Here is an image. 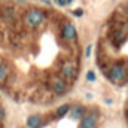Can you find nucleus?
Returning a JSON list of instances; mask_svg holds the SVG:
<instances>
[{
	"label": "nucleus",
	"instance_id": "1",
	"mask_svg": "<svg viewBox=\"0 0 128 128\" xmlns=\"http://www.w3.org/2000/svg\"><path fill=\"white\" fill-rule=\"evenodd\" d=\"M109 79L113 84H121L127 79V68L122 64H115L110 70H109Z\"/></svg>",
	"mask_w": 128,
	"mask_h": 128
},
{
	"label": "nucleus",
	"instance_id": "2",
	"mask_svg": "<svg viewBox=\"0 0 128 128\" xmlns=\"http://www.w3.org/2000/svg\"><path fill=\"white\" fill-rule=\"evenodd\" d=\"M43 21H45V14L40 9H32L26 15V22L30 27H39L40 24H43Z\"/></svg>",
	"mask_w": 128,
	"mask_h": 128
},
{
	"label": "nucleus",
	"instance_id": "3",
	"mask_svg": "<svg viewBox=\"0 0 128 128\" xmlns=\"http://www.w3.org/2000/svg\"><path fill=\"white\" fill-rule=\"evenodd\" d=\"M63 37L66 40H68V42H73V40H76V37H78V33H76V28H74V26L72 24V22H67L66 26L63 27Z\"/></svg>",
	"mask_w": 128,
	"mask_h": 128
},
{
	"label": "nucleus",
	"instance_id": "4",
	"mask_svg": "<svg viewBox=\"0 0 128 128\" xmlns=\"http://www.w3.org/2000/svg\"><path fill=\"white\" fill-rule=\"evenodd\" d=\"M96 125H97V118L92 113H86V115L82 116L79 128H96Z\"/></svg>",
	"mask_w": 128,
	"mask_h": 128
},
{
	"label": "nucleus",
	"instance_id": "5",
	"mask_svg": "<svg viewBox=\"0 0 128 128\" xmlns=\"http://www.w3.org/2000/svg\"><path fill=\"white\" fill-rule=\"evenodd\" d=\"M68 113H70V119L79 121V119H82V116L85 115V109H84L82 106H73V107H70Z\"/></svg>",
	"mask_w": 128,
	"mask_h": 128
},
{
	"label": "nucleus",
	"instance_id": "6",
	"mask_svg": "<svg viewBox=\"0 0 128 128\" xmlns=\"http://www.w3.org/2000/svg\"><path fill=\"white\" fill-rule=\"evenodd\" d=\"M66 90H67V84L64 82L63 79H55V80L52 82V91H54L55 94L61 96V94L66 92Z\"/></svg>",
	"mask_w": 128,
	"mask_h": 128
},
{
	"label": "nucleus",
	"instance_id": "7",
	"mask_svg": "<svg viewBox=\"0 0 128 128\" xmlns=\"http://www.w3.org/2000/svg\"><path fill=\"white\" fill-rule=\"evenodd\" d=\"M27 127L28 128H40L42 127V116L40 115H32L27 118Z\"/></svg>",
	"mask_w": 128,
	"mask_h": 128
},
{
	"label": "nucleus",
	"instance_id": "8",
	"mask_svg": "<svg viewBox=\"0 0 128 128\" xmlns=\"http://www.w3.org/2000/svg\"><path fill=\"white\" fill-rule=\"evenodd\" d=\"M63 76L66 78V79H73L74 76H76V70H74V67L72 66V64H64V67H63Z\"/></svg>",
	"mask_w": 128,
	"mask_h": 128
},
{
	"label": "nucleus",
	"instance_id": "9",
	"mask_svg": "<svg viewBox=\"0 0 128 128\" xmlns=\"http://www.w3.org/2000/svg\"><path fill=\"white\" fill-rule=\"evenodd\" d=\"M68 110H70V106H68V104H63V106H60V107L57 109L55 115H57V118H64V116L68 113Z\"/></svg>",
	"mask_w": 128,
	"mask_h": 128
},
{
	"label": "nucleus",
	"instance_id": "10",
	"mask_svg": "<svg viewBox=\"0 0 128 128\" xmlns=\"http://www.w3.org/2000/svg\"><path fill=\"white\" fill-rule=\"evenodd\" d=\"M96 79H97V76L92 70L86 72V80H88V82H96Z\"/></svg>",
	"mask_w": 128,
	"mask_h": 128
},
{
	"label": "nucleus",
	"instance_id": "11",
	"mask_svg": "<svg viewBox=\"0 0 128 128\" xmlns=\"http://www.w3.org/2000/svg\"><path fill=\"white\" fill-rule=\"evenodd\" d=\"M6 73H8L6 67H4L3 64H0V80H3V79L6 78Z\"/></svg>",
	"mask_w": 128,
	"mask_h": 128
},
{
	"label": "nucleus",
	"instance_id": "12",
	"mask_svg": "<svg viewBox=\"0 0 128 128\" xmlns=\"http://www.w3.org/2000/svg\"><path fill=\"white\" fill-rule=\"evenodd\" d=\"M73 15H74V16H82V15H84V10H82V9H74V10H73Z\"/></svg>",
	"mask_w": 128,
	"mask_h": 128
},
{
	"label": "nucleus",
	"instance_id": "13",
	"mask_svg": "<svg viewBox=\"0 0 128 128\" xmlns=\"http://www.w3.org/2000/svg\"><path fill=\"white\" fill-rule=\"evenodd\" d=\"M54 3H55L57 6H61V8L67 4V3H66V0H54Z\"/></svg>",
	"mask_w": 128,
	"mask_h": 128
},
{
	"label": "nucleus",
	"instance_id": "14",
	"mask_svg": "<svg viewBox=\"0 0 128 128\" xmlns=\"http://www.w3.org/2000/svg\"><path fill=\"white\" fill-rule=\"evenodd\" d=\"M4 118H6V112H4V109L0 106V121H3Z\"/></svg>",
	"mask_w": 128,
	"mask_h": 128
},
{
	"label": "nucleus",
	"instance_id": "15",
	"mask_svg": "<svg viewBox=\"0 0 128 128\" xmlns=\"http://www.w3.org/2000/svg\"><path fill=\"white\" fill-rule=\"evenodd\" d=\"M91 49H92V45H88V46H86V51H85V57H90Z\"/></svg>",
	"mask_w": 128,
	"mask_h": 128
},
{
	"label": "nucleus",
	"instance_id": "16",
	"mask_svg": "<svg viewBox=\"0 0 128 128\" xmlns=\"http://www.w3.org/2000/svg\"><path fill=\"white\" fill-rule=\"evenodd\" d=\"M40 2H43V3H45V4H48V6L51 4V2H49V0H40Z\"/></svg>",
	"mask_w": 128,
	"mask_h": 128
},
{
	"label": "nucleus",
	"instance_id": "17",
	"mask_svg": "<svg viewBox=\"0 0 128 128\" xmlns=\"http://www.w3.org/2000/svg\"><path fill=\"white\" fill-rule=\"evenodd\" d=\"M72 2H73V0H66V3H67V4H70Z\"/></svg>",
	"mask_w": 128,
	"mask_h": 128
},
{
	"label": "nucleus",
	"instance_id": "18",
	"mask_svg": "<svg viewBox=\"0 0 128 128\" xmlns=\"http://www.w3.org/2000/svg\"><path fill=\"white\" fill-rule=\"evenodd\" d=\"M16 2H18V3H24L26 0H16Z\"/></svg>",
	"mask_w": 128,
	"mask_h": 128
}]
</instances>
